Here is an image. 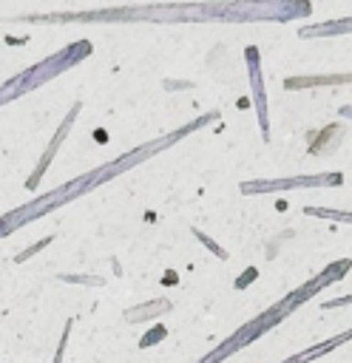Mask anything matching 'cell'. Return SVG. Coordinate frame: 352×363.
Here are the masks:
<instances>
[{
  "label": "cell",
  "instance_id": "cell-1",
  "mask_svg": "<svg viewBox=\"0 0 352 363\" xmlns=\"http://www.w3.org/2000/svg\"><path fill=\"white\" fill-rule=\"evenodd\" d=\"M309 0H204V3H145L88 11L17 14L9 23L65 26V23H290L309 17Z\"/></svg>",
  "mask_w": 352,
  "mask_h": 363
},
{
  "label": "cell",
  "instance_id": "cell-2",
  "mask_svg": "<svg viewBox=\"0 0 352 363\" xmlns=\"http://www.w3.org/2000/svg\"><path fill=\"white\" fill-rule=\"evenodd\" d=\"M210 122H219V111L202 113V116H196L193 122H187V125H182V128H176V130H170V133H162V136H156V139H150V142H145V145H139V147H131L128 153H122V156H116V159H111V162H105V164H99V167H91V170H85V173H79V176L62 182L60 187L43 193V196H34L31 201H23L20 207H14V210H9V213L0 216V238H6V235H11V233H17L20 227H26V224H31V221H37V218H43V216H48V213H54V210L71 204V201L88 196L91 190H97V187H102L105 182H111V179H116V176H122V173L139 167V164L148 162L150 156H156V153L173 147L176 142H182L185 136L202 130V128L210 125Z\"/></svg>",
  "mask_w": 352,
  "mask_h": 363
},
{
  "label": "cell",
  "instance_id": "cell-3",
  "mask_svg": "<svg viewBox=\"0 0 352 363\" xmlns=\"http://www.w3.org/2000/svg\"><path fill=\"white\" fill-rule=\"evenodd\" d=\"M349 269H352V261H349V258L329 261V267H324L315 278H309V281L298 284V286H295V289H290L281 301H275L273 306H267L261 315H255L253 320L241 323L230 337H224L213 352H207V354H204V357H199L196 363H221V360H227V357H230V354H236L238 349L250 346L253 340H258L261 335H267L270 329H275L278 323H284V318H290L298 306H304L307 301H312L321 289H326V286L338 284Z\"/></svg>",
  "mask_w": 352,
  "mask_h": 363
},
{
  "label": "cell",
  "instance_id": "cell-4",
  "mask_svg": "<svg viewBox=\"0 0 352 363\" xmlns=\"http://www.w3.org/2000/svg\"><path fill=\"white\" fill-rule=\"evenodd\" d=\"M91 51H94L91 40H74V43L62 45L60 51L43 57L40 62L23 68L20 74L9 77L6 82H0V108L17 102L20 96L37 91V88H43V85H48V82L57 79L60 74H65V71H71L74 65H79L82 60H88Z\"/></svg>",
  "mask_w": 352,
  "mask_h": 363
},
{
  "label": "cell",
  "instance_id": "cell-5",
  "mask_svg": "<svg viewBox=\"0 0 352 363\" xmlns=\"http://www.w3.org/2000/svg\"><path fill=\"white\" fill-rule=\"evenodd\" d=\"M343 176L338 170L326 173H304V176H287V179H250L238 184V193L244 196H261V193H284V190H318V187H341Z\"/></svg>",
  "mask_w": 352,
  "mask_h": 363
},
{
  "label": "cell",
  "instance_id": "cell-6",
  "mask_svg": "<svg viewBox=\"0 0 352 363\" xmlns=\"http://www.w3.org/2000/svg\"><path fill=\"white\" fill-rule=\"evenodd\" d=\"M244 65H247V77H250V91H253V105H255V116H258V128H261V139L270 142L267 91H264V71H261V51H258V45H247V48H244Z\"/></svg>",
  "mask_w": 352,
  "mask_h": 363
},
{
  "label": "cell",
  "instance_id": "cell-7",
  "mask_svg": "<svg viewBox=\"0 0 352 363\" xmlns=\"http://www.w3.org/2000/svg\"><path fill=\"white\" fill-rule=\"evenodd\" d=\"M79 111H82V102L77 99L71 108H68V113L62 116V122L57 125V130H54V136L48 139V145H45V150H43V156L37 159V164H34V170H31V176L26 179V190H37L40 187V182H43V176H45V170H48V164L54 162V156H57V150L62 147V142H65V136L71 133V128H74V122H77V116H79Z\"/></svg>",
  "mask_w": 352,
  "mask_h": 363
},
{
  "label": "cell",
  "instance_id": "cell-8",
  "mask_svg": "<svg viewBox=\"0 0 352 363\" xmlns=\"http://www.w3.org/2000/svg\"><path fill=\"white\" fill-rule=\"evenodd\" d=\"M349 340H352V329H343L341 335H332L329 340H321V343H315V346H309V349H301V352L290 354V357L281 360V363H312V360L329 354L332 349H338V346H343V343H349Z\"/></svg>",
  "mask_w": 352,
  "mask_h": 363
},
{
  "label": "cell",
  "instance_id": "cell-9",
  "mask_svg": "<svg viewBox=\"0 0 352 363\" xmlns=\"http://www.w3.org/2000/svg\"><path fill=\"white\" fill-rule=\"evenodd\" d=\"M341 34H352V17L324 20V23H312V26H301V28H298V37H301V40H315V37H341Z\"/></svg>",
  "mask_w": 352,
  "mask_h": 363
},
{
  "label": "cell",
  "instance_id": "cell-10",
  "mask_svg": "<svg viewBox=\"0 0 352 363\" xmlns=\"http://www.w3.org/2000/svg\"><path fill=\"white\" fill-rule=\"evenodd\" d=\"M352 82V74H318V77H287L284 88L298 91V88H321V85H346Z\"/></svg>",
  "mask_w": 352,
  "mask_h": 363
},
{
  "label": "cell",
  "instance_id": "cell-11",
  "mask_svg": "<svg viewBox=\"0 0 352 363\" xmlns=\"http://www.w3.org/2000/svg\"><path fill=\"white\" fill-rule=\"evenodd\" d=\"M170 306H173L170 301H165V298H159V301H150V303H142V306H136V309H128V312H125V320H131V323H136V320H145V318H156V315H165V312H167Z\"/></svg>",
  "mask_w": 352,
  "mask_h": 363
},
{
  "label": "cell",
  "instance_id": "cell-12",
  "mask_svg": "<svg viewBox=\"0 0 352 363\" xmlns=\"http://www.w3.org/2000/svg\"><path fill=\"white\" fill-rule=\"evenodd\" d=\"M343 136V125H329V128H324L315 139H312V147H309V153H324L326 147L332 150L335 145H338V139Z\"/></svg>",
  "mask_w": 352,
  "mask_h": 363
},
{
  "label": "cell",
  "instance_id": "cell-13",
  "mask_svg": "<svg viewBox=\"0 0 352 363\" xmlns=\"http://www.w3.org/2000/svg\"><path fill=\"white\" fill-rule=\"evenodd\" d=\"M304 216H312V218H326V221H343V224H352V210H338V207H304Z\"/></svg>",
  "mask_w": 352,
  "mask_h": 363
},
{
  "label": "cell",
  "instance_id": "cell-14",
  "mask_svg": "<svg viewBox=\"0 0 352 363\" xmlns=\"http://www.w3.org/2000/svg\"><path fill=\"white\" fill-rule=\"evenodd\" d=\"M68 335H71V320L62 326V335H60V343H57V352H54L51 363H62V354H65V346H68Z\"/></svg>",
  "mask_w": 352,
  "mask_h": 363
},
{
  "label": "cell",
  "instance_id": "cell-15",
  "mask_svg": "<svg viewBox=\"0 0 352 363\" xmlns=\"http://www.w3.org/2000/svg\"><path fill=\"white\" fill-rule=\"evenodd\" d=\"M45 244H51V238H43L40 244H31L28 250H23V252H17V255H14V261H17V264H23V261H26L28 255H34V252H40V250H43Z\"/></svg>",
  "mask_w": 352,
  "mask_h": 363
},
{
  "label": "cell",
  "instance_id": "cell-16",
  "mask_svg": "<svg viewBox=\"0 0 352 363\" xmlns=\"http://www.w3.org/2000/svg\"><path fill=\"white\" fill-rule=\"evenodd\" d=\"M60 281H79V284H91V286L102 284V278H97V275H60Z\"/></svg>",
  "mask_w": 352,
  "mask_h": 363
},
{
  "label": "cell",
  "instance_id": "cell-17",
  "mask_svg": "<svg viewBox=\"0 0 352 363\" xmlns=\"http://www.w3.org/2000/svg\"><path fill=\"white\" fill-rule=\"evenodd\" d=\"M338 306H352V292L349 295H341V298H332V301H324L321 309H338Z\"/></svg>",
  "mask_w": 352,
  "mask_h": 363
},
{
  "label": "cell",
  "instance_id": "cell-18",
  "mask_svg": "<svg viewBox=\"0 0 352 363\" xmlns=\"http://www.w3.org/2000/svg\"><path fill=\"white\" fill-rule=\"evenodd\" d=\"M193 233H196V238H202V244H207V247H210V250H213V252H216L219 258H227V252H224V250H221L219 244H213V241H210V238H207L204 233H199V230H193Z\"/></svg>",
  "mask_w": 352,
  "mask_h": 363
},
{
  "label": "cell",
  "instance_id": "cell-19",
  "mask_svg": "<svg viewBox=\"0 0 352 363\" xmlns=\"http://www.w3.org/2000/svg\"><path fill=\"white\" fill-rule=\"evenodd\" d=\"M162 337H165V329H162V326H156V332H153V335H145V337L139 340V346L145 349V346H150V343H156V340H162Z\"/></svg>",
  "mask_w": 352,
  "mask_h": 363
},
{
  "label": "cell",
  "instance_id": "cell-20",
  "mask_svg": "<svg viewBox=\"0 0 352 363\" xmlns=\"http://www.w3.org/2000/svg\"><path fill=\"white\" fill-rule=\"evenodd\" d=\"M341 116H346V119H352V105H343V108H341Z\"/></svg>",
  "mask_w": 352,
  "mask_h": 363
}]
</instances>
